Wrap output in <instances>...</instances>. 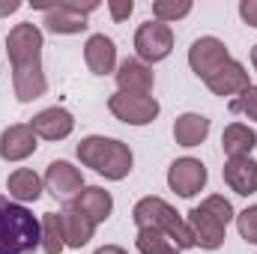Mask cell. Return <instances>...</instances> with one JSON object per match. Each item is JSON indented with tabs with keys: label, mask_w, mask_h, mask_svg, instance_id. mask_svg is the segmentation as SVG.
I'll use <instances>...</instances> for the list:
<instances>
[{
	"label": "cell",
	"mask_w": 257,
	"mask_h": 254,
	"mask_svg": "<svg viewBox=\"0 0 257 254\" xmlns=\"http://www.w3.org/2000/svg\"><path fill=\"white\" fill-rule=\"evenodd\" d=\"M132 218H135L138 230H141V227L162 230L180 251L194 248V236H192V230H189V224H186V218H180V212H177L168 200H162V197H156V194L141 197V200L135 203V209H132Z\"/></svg>",
	"instance_id": "cell-5"
},
{
	"label": "cell",
	"mask_w": 257,
	"mask_h": 254,
	"mask_svg": "<svg viewBox=\"0 0 257 254\" xmlns=\"http://www.w3.org/2000/svg\"><path fill=\"white\" fill-rule=\"evenodd\" d=\"M236 218L233 212V203L224 197V194H206L200 200V206H192L186 212V224L194 236V248H206V251H215L224 245L227 239V224Z\"/></svg>",
	"instance_id": "cell-2"
},
{
	"label": "cell",
	"mask_w": 257,
	"mask_h": 254,
	"mask_svg": "<svg viewBox=\"0 0 257 254\" xmlns=\"http://www.w3.org/2000/svg\"><path fill=\"white\" fill-rule=\"evenodd\" d=\"M114 78H117V93H128V96H150L156 87L153 69L141 60H132V57H126L117 66Z\"/></svg>",
	"instance_id": "cell-13"
},
{
	"label": "cell",
	"mask_w": 257,
	"mask_h": 254,
	"mask_svg": "<svg viewBox=\"0 0 257 254\" xmlns=\"http://www.w3.org/2000/svg\"><path fill=\"white\" fill-rule=\"evenodd\" d=\"M230 111H233V114H242L245 120H254L257 123V84H251L248 90H242V93L230 102Z\"/></svg>",
	"instance_id": "cell-26"
},
{
	"label": "cell",
	"mask_w": 257,
	"mask_h": 254,
	"mask_svg": "<svg viewBox=\"0 0 257 254\" xmlns=\"http://www.w3.org/2000/svg\"><path fill=\"white\" fill-rule=\"evenodd\" d=\"M192 12V0H153V21L171 24Z\"/></svg>",
	"instance_id": "cell-25"
},
{
	"label": "cell",
	"mask_w": 257,
	"mask_h": 254,
	"mask_svg": "<svg viewBox=\"0 0 257 254\" xmlns=\"http://www.w3.org/2000/svg\"><path fill=\"white\" fill-rule=\"evenodd\" d=\"M36 132L30 129V123H12L0 132V159L3 162H24L36 153Z\"/></svg>",
	"instance_id": "cell-12"
},
{
	"label": "cell",
	"mask_w": 257,
	"mask_h": 254,
	"mask_svg": "<svg viewBox=\"0 0 257 254\" xmlns=\"http://www.w3.org/2000/svg\"><path fill=\"white\" fill-rule=\"evenodd\" d=\"M135 51H138V60L141 63H162L171 57L174 51V30L171 24H162V21H144L138 30H135Z\"/></svg>",
	"instance_id": "cell-6"
},
{
	"label": "cell",
	"mask_w": 257,
	"mask_h": 254,
	"mask_svg": "<svg viewBox=\"0 0 257 254\" xmlns=\"http://www.w3.org/2000/svg\"><path fill=\"white\" fill-rule=\"evenodd\" d=\"M227 60H230V51L218 36H200L189 48V66L200 81H206L212 72H218Z\"/></svg>",
	"instance_id": "cell-10"
},
{
	"label": "cell",
	"mask_w": 257,
	"mask_h": 254,
	"mask_svg": "<svg viewBox=\"0 0 257 254\" xmlns=\"http://www.w3.org/2000/svg\"><path fill=\"white\" fill-rule=\"evenodd\" d=\"M206 180H209L206 165L200 159H192V156H183V159L171 162V168H168V186H171V191H177L180 197L200 194L203 186H206Z\"/></svg>",
	"instance_id": "cell-9"
},
{
	"label": "cell",
	"mask_w": 257,
	"mask_h": 254,
	"mask_svg": "<svg viewBox=\"0 0 257 254\" xmlns=\"http://www.w3.org/2000/svg\"><path fill=\"white\" fill-rule=\"evenodd\" d=\"M39 227H42V245L39 248L45 254H63L66 251V233H63L60 212H42Z\"/></svg>",
	"instance_id": "cell-23"
},
{
	"label": "cell",
	"mask_w": 257,
	"mask_h": 254,
	"mask_svg": "<svg viewBox=\"0 0 257 254\" xmlns=\"http://www.w3.org/2000/svg\"><path fill=\"white\" fill-rule=\"evenodd\" d=\"M78 159L84 168H93L96 174H102L105 180H126L132 174V165H135V156L128 150V144L117 141V138H105V135H87L81 138L78 144Z\"/></svg>",
	"instance_id": "cell-3"
},
{
	"label": "cell",
	"mask_w": 257,
	"mask_h": 254,
	"mask_svg": "<svg viewBox=\"0 0 257 254\" xmlns=\"http://www.w3.org/2000/svg\"><path fill=\"white\" fill-rule=\"evenodd\" d=\"M69 206L78 209L81 215H87L93 224H102V221H108L111 212H114V197H111V191H105L102 186H84L81 194H78Z\"/></svg>",
	"instance_id": "cell-16"
},
{
	"label": "cell",
	"mask_w": 257,
	"mask_h": 254,
	"mask_svg": "<svg viewBox=\"0 0 257 254\" xmlns=\"http://www.w3.org/2000/svg\"><path fill=\"white\" fill-rule=\"evenodd\" d=\"M251 66H254V72H257V45L251 48Z\"/></svg>",
	"instance_id": "cell-32"
},
{
	"label": "cell",
	"mask_w": 257,
	"mask_h": 254,
	"mask_svg": "<svg viewBox=\"0 0 257 254\" xmlns=\"http://www.w3.org/2000/svg\"><path fill=\"white\" fill-rule=\"evenodd\" d=\"M221 177L227 183V189L248 197L257 194V162L251 156H239V159H227L221 168Z\"/></svg>",
	"instance_id": "cell-17"
},
{
	"label": "cell",
	"mask_w": 257,
	"mask_h": 254,
	"mask_svg": "<svg viewBox=\"0 0 257 254\" xmlns=\"http://www.w3.org/2000/svg\"><path fill=\"white\" fill-rule=\"evenodd\" d=\"M203 84L209 87L212 96H221V99H224V96H239L242 90H248V87H251V78H248V69H245V66L230 57L218 72H212Z\"/></svg>",
	"instance_id": "cell-14"
},
{
	"label": "cell",
	"mask_w": 257,
	"mask_h": 254,
	"mask_svg": "<svg viewBox=\"0 0 257 254\" xmlns=\"http://www.w3.org/2000/svg\"><path fill=\"white\" fill-rule=\"evenodd\" d=\"M42 245L39 218L0 194V254H33Z\"/></svg>",
	"instance_id": "cell-4"
},
{
	"label": "cell",
	"mask_w": 257,
	"mask_h": 254,
	"mask_svg": "<svg viewBox=\"0 0 257 254\" xmlns=\"http://www.w3.org/2000/svg\"><path fill=\"white\" fill-rule=\"evenodd\" d=\"M206 135H209V117H203V114L189 111V114H180L174 120V141L180 147H186V150L200 147L206 141Z\"/></svg>",
	"instance_id": "cell-20"
},
{
	"label": "cell",
	"mask_w": 257,
	"mask_h": 254,
	"mask_svg": "<svg viewBox=\"0 0 257 254\" xmlns=\"http://www.w3.org/2000/svg\"><path fill=\"white\" fill-rule=\"evenodd\" d=\"M42 189H45V183H42V177L33 171V168H15L9 177H6V191H9V200H15V203H36L39 197H42Z\"/></svg>",
	"instance_id": "cell-19"
},
{
	"label": "cell",
	"mask_w": 257,
	"mask_h": 254,
	"mask_svg": "<svg viewBox=\"0 0 257 254\" xmlns=\"http://www.w3.org/2000/svg\"><path fill=\"white\" fill-rule=\"evenodd\" d=\"M257 147V132L245 123H230L221 132V150L227 153V159H239V156H251Z\"/></svg>",
	"instance_id": "cell-22"
},
{
	"label": "cell",
	"mask_w": 257,
	"mask_h": 254,
	"mask_svg": "<svg viewBox=\"0 0 257 254\" xmlns=\"http://www.w3.org/2000/svg\"><path fill=\"white\" fill-rule=\"evenodd\" d=\"M239 18L248 27H257V0H242L239 3Z\"/></svg>",
	"instance_id": "cell-29"
},
{
	"label": "cell",
	"mask_w": 257,
	"mask_h": 254,
	"mask_svg": "<svg viewBox=\"0 0 257 254\" xmlns=\"http://www.w3.org/2000/svg\"><path fill=\"white\" fill-rule=\"evenodd\" d=\"M236 230L245 242L257 245V203L254 206H245L242 212H236Z\"/></svg>",
	"instance_id": "cell-27"
},
{
	"label": "cell",
	"mask_w": 257,
	"mask_h": 254,
	"mask_svg": "<svg viewBox=\"0 0 257 254\" xmlns=\"http://www.w3.org/2000/svg\"><path fill=\"white\" fill-rule=\"evenodd\" d=\"M99 3L90 0V3H75V0H63V3H54V6H42V15H45V27L57 36H75V33H84L87 30V15L96 12Z\"/></svg>",
	"instance_id": "cell-7"
},
{
	"label": "cell",
	"mask_w": 257,
	"mask_h": 254,
	"mask_svg": "<svg viewBox=\"0 0 257 254\" xmlns=\"http://www.w3.org/2000/svg\"><path fill=\"white\" fill-rule=\"evenodd\" d=\"M108 12H111V18L120 24V21H126L128 15L135 12V3H132V0H111V3H108Z\"/></svg>",
	"instance_id": "cell-28"
},
{
	"label": "cell",
	"mask_w": 257,
	"mask_h": 254,
	"mask_svg": "<svg viewBox=\"0 0 257 254\" xmlns=\"http://www.w3.org/2000/svg\"><path fill=\"white\" fill-rule=\"evenodd\" d=\"M30 129L42 141H63V138L72 135V129H75V117H72V111L63 108V105H51V108L39 111L30 120Z\"/></svg>",
	"instance_id": "cell-15"
},
{
	"label": "cell",
	"mask_w": 257,
	"mask_h": 254,
	"mask_svg": "<svg viewBox=\"0 0 257 254\" xmlns=\"http://www.w3.org/2000/svg\"><path fill=\"white\" fill-rule=\"evenodd\" d=\"M135 245L141 254H180V248L162 230H153V227H141L135 236Z\"/></svg>",
	"instance_id": "cell-24"
},
{
	"label": "cell",
	"mask_w": 257,
	"mask_h": 254,
	"mask_svg": "<svg viewBox=\"0 0 257 254\" xmlns=\"http://www.w3.org/2000/svg\"><path fill=\"white\" fill-rule=\"evenodd\" d=\"M42 30L33 21H21L6 36V54L12 63V90L18 102H36L48 93V78L42 72Z\"/></svg>",
	"instance_id": "cell-1"
},
{
	"label": "cell",
	"mask_w": 257,
	"mask_h": 254,
	"mask_svg": "<svg viewBox=\"0 0 257 254\" xmlns=\"http://www.w3.org/2000/svg\"><path fill=\"white\" fill-rule=\"evenodd\" d=\"M84 63L93 75H111L117 69V45L105 33H93L84 45Z\"/></svg>",
	"instance_id": "cell-18"
},
{
	"label": "cell",
	"mask_w": 257,
	"mask_h": 254,
	"mask_svg": "<svg viewBox=\"0 0 257 254\" xmlns=\"http://www.w3.org/2000/svg\"><path fill=\"white\" fill-rule=\"evenodd\" d=\"M42 183H45V189L51 191L57 200H75L81 189H84V174L72 165V162H66V159H57V162H51L48 168H45V177H42Z\"/></svg>",
	"instance_id": "cell-11"
},
{
	"label": "cell",
	"mask_w": 257,
	"mask_h": 254,
	"mask_svg": "<svg viewBox=\"0 0 257 254\" xmlns=\"http://www.w3.org/2000/svg\"><path fill=\"white\" fill-rule=\"evenodd\" d=\"M21 9V3L18 0H9V3H0V18L3 15H12V12H18Z\"/></svg>",
	"instance_id": "cell-30"
},
{
	"label": "cell",
	"mask_w": 257,
	"mask_h": 254,
	"mask_svg": "<svg viewBox=\"0 0 257 254\" xmlns=\"http://www.w3.org/2000/svg\"><path fill=\"white\" fill-rule=\"evenodd\" d=\"M108 111H111L120 123H126V126H150V123L159 117L162 105L156 102V96L114 93V96L108 99Z\"/></svg>",
	"instance_id": "cell-8"
},
{
	"label": "cell",
	"mask_w": 257,
	"mask_h": 254,
	"mask_svg": "<svg viewBox=\"0 0 257 254\" xmlns=\"http://www.w3.org/2000/svg\"><path fill=\"white\" fill-rule=\"evenodd\" d=\"M93 254H128V251L120 248V245H102V248H96Z\"/></svg>",
	"instance_id": "cell-31"
},
{
	"label": "cell",
	"mask_w": 257,
	"mask_h": 254,
	"mask_svg": "<svg viewBox=\"0 0 257 254\" xmlns=\"http://www.w3.org/2000/svg\"><path fill=\"white\" fill-rule=\"evenodd\" d=\"M60 221H63V233H66V248H84L96 233V224L72 206L60 209Z\"/></svg>",
	"instance_id": "cell-21"
}]
</instances>
